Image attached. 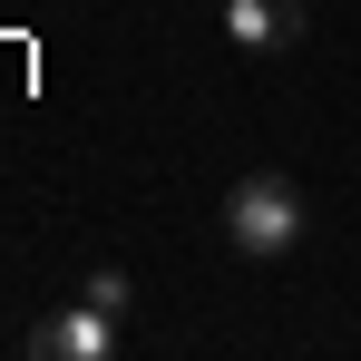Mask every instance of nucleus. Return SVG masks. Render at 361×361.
Wrapping results in <instances>:
<instances>
[{
    "instance_id": "4",
    "label": "nucleus",
    "mask_w": 361,
    "mask_h": 361,
    "mask_svg": "<svg viewBox=\"0 0 361 361\" xmlns=\"http://www.w3.org/2000/svg\"><path fill=\"white\" fill-rule=\"evenodd\" d=\"M78 293L98 302V312H118V322H127V302H137V283H127V264H88V274H78Z\"/></svg>"
},
{
    "instance_id": "3",
    "label": "nucleus",
    "mask_w": 361,
    "mask_h": 361,
    "mask_svg": "<svg viewBox=\"0 0 361 361\" xmlns=\"http://www.w3.org/2000/svg\"><path fill=\"white\" fill-rule=\"evenodd\" d=\"M215 20H225V39H235L244 59H274V49H293L302 30H312V10H302V0H225Z\"/></svg>"
},
{
    "instance_id": "1",
    "label": "nucleus",
    "mask_w": 361,
    "mask_h": 361,
    "mask_svg": "<svg viewBox=\"0 0 361 361\" xmlns=\"http://www.w3.org/2000/svg\"><path fill=\"white\" fill-rule=\"evenodd\" d=\"M302 235H312V195H302L293 176H274V166L235 176V195H225V244H235L244 264H283Z\"/></svg>"
},
{
    "instance_id": "2",
    "label": "nucleus",
    "mask_w": 361,
    "mask_h": 361,
    "mask_svg": "<svg viewBox=\"0 0 361 361\" xmlns=\"http://www.w3.org/2000/svg\"><path fill=\"white\" fill-rule=\"evenodd\" d=\"M30 352L39 361H118V312H98L88 293H68L49 322H30Z\"/></svg>"
}]
</instances>
